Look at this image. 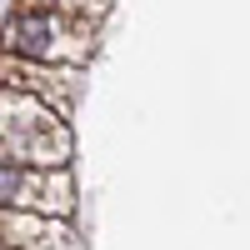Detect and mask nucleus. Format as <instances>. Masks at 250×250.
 Wrapping results in <instances>:
<instances>
[{
	"mask_svg": "<svg viewBox=\"0 0 250 250\" xmlns=\"http://www.w3.org/2000/svg\"><path fill=\"white\" fill-rule=\"evenodd\" d=\"M70 125L55 105L25 90H0V160L30 170H70Z\"/></svg>",
	"mask_w": 250,
	"mask_h": 250,
	"instance_id": "obj_1",
	"label": "nucleus"
},
{
	"mask_svg": "<svg viewBox=\"0 0 250 250\" xmlns=\"http://www.w3.org/2000/svg\"><path fill=\"white\" fill-rule=\"evenodd\" d=\"M90 30L80 20L45 10V5H20L0 25V55H15L25 65H50V70H80L90 60Z\"/></svg>",
	"mask_w": 250,
	"mask_h": 250,
	"instance_id": "obj_2",
	"label": "nucleus"
},
{
	"mask_svg": "<svg viewBox=\"0 0 250 250\" xmlns=\"http://www.w3.org/2000/svg\"><path fill=\"white\" fill-rule=\"evenodd\" d=\"M0 210H30V215H75V180L70 170H30V165L0 160Z\"/></svg>",
	"mask_w": 250,
	"mask_h": 250,
	"instance_id": "obj_3",
	"label": "nucleus"
},
{
	"mask_svg": "<svg viewBox=\"0 0 250 250\" xmlns=\"http://www.w3.org/2000/svg\"><path fill=\"white\" fill-rule=\"evenodd\" d=\"M0 250H85L70 220L30 215V210H0Z\"/></svg>",
	"mask_w": 250,
	"mask_h": 250,
	"instance_id": "obj_4",
	"label": "nucleus"
},
{
	"mask_svg": "<svg viewBox=\"0 0 250 250\" xmlns=\"http://www.w3.org/2000/svg\"><path fill=\"white\" fill-rule=\"evenodd\" d=\"M25 5H45V10H60V15L80 20V25H95L110 10V0H25Z\"/></svg>",
	"mask_w": 250,
	"mask_h": 250,
	"instance_id": "obj_5",
	"label": "nucleus"
}]
</instances>
